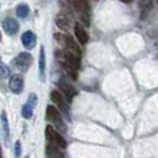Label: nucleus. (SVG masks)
Returning <instances> with one entry per match:
<instances>
[{"instance_id": "obj_16", "label": "nucleus", "mask_w": 158, "mask_h": 158, "mask_svg": "<svg viewBox=\"0 0 158 158\" xmlns=\"http://www.w3.org/2000/svg\"><path fill=\"white\" fill-rule=\"evenodd\" d=\"M56 25L60 28V30H68L69 25H70V20L64 15V14H59L56 17Z\"/></svg>"}, {"instance_id": "obj_8", "label": "nucleus", "mask_w": 158, "mask_h": 158, "mask_svg": "<svg viewBox=\"0 0 158 158\" xmlns=\"http://www.w3.org/2000/svg\"><path fill=\"white\" fill-rule=\"evenodd\" d=\"M9 88L14 94H21L23 90V78L21 74H12L9 79Z\"/></svg>"}, {"instance_id": "obj_13", "label": "nucleus", "mask_w": 158, "mask_h": 158, "mask_svg": "<svg viewBox=\"0 0 158 158\" xmlns=\"http://www.w3.org/2000/svg\"><path fill=\"white\" fill-rule=\"evenodd\" d=\"M57 85H58V88L65 94V96L70 100L75 94H77V91H75V89L68 83V81H65L64 79H59L58 81H57Z\"/></svg>"}, {"instance_id": "obj_6", "label": "nucleus", "mask_w": 158, "mask_h": 158, "mask_svg": "<svg viewBox=\"0 0 158 158\" xmlns=\"http://www.w3.org/2000/svg\"><path fill=\"white\" fill-rule=\"evenodd\" d=\"M44 133H46V138H47L51 143H54V144L59 146L62 149H64V148L67 147V142H65V139L63 138V136H62L58 131H56L52 126H49V125L46 126Z\"/></svg>"}, {"instance_id": "obj_7", "label": "nucleus", "mask_w": 158, "mask_h": 158, "mask_svg": "<svg viewBox=\"0 0 158 158\" xmlns=\"http://www.w3.org/2000/svg\"><path fill=\"white\" fill-rule=\"evenodd\" d=\"M36 104H37V95H36L35 93H32V94L28 95V99H27L26 104H23L22 107H21V115H22L26 120H30V118L32 117V115H33V109H35Z\"/></svg>"}, {"instance_id": "obj_20", "label": "nucleus", "mask_w": 158, "mask_h": 158, "mask_svg": "<svg viewBox=\"0 0 158 158\" xmlns=\"http://www.w3.org/2000/svg\"><path fill=\"white\" fill-rule=\"evenodd\" d=\"M120 1H122V2H127V4H128V2H132V0H120Z\"/></svg>"}, {"instance_id": "obj_15", "label": "nucleus", "mask_w": 158, "mask_h": 158, "mask_svg": "<svg viewBox=\"0 0 158 158\" xmlns=\"http://www.w3.org/2000/svg\"><path fill=\"white\" fill-rule=\"evenodd\" d=\"M59 146L54 144V143H51L47 144L46 147V156L49 157V158H59V157H64V153L59 151Z\"/></svg>"}, {"instance_id": "obj_12", "label": "nucleus", "mask_w": 158, "mask_h": 158, "mask_svg": "<svg viewBox=\"0 0 158 158\" xmlns=\"http://www.w3.org/2000/svg\"><path fill=\"white\" fill-rule=\"evenodd\" d=\"M38 77L42 81H44L46 78V53L44 47L41 46L40 48V57H38Z\"/></svg>"}, {"instance_id": "obj_10", "label": "nucleus", "mask_w": 158, "mask_h": 158, "mask_svg": "<svg viewBox=\"0 0 158 158\" xmlns=\"http://www.w3.org/2000/svg\"><path fill=\"white\" fill-rule=\"evenodd\" d=\"M21 42L26 49H32V48H35L36 42H37L36 35L32 31H26L21 36Z\"/></svg>"}, {"instance_id": "obj_1", "label": "nucleus", "mask_w": 158, "mask_h": 158, "mask_svg": "<svg viewBox=\"0 0 158 158\" xmlns=\"http://www.w3.org/2000/svg\"><path fill=\"white\" fill-rule=\"evenodd\" d=\"M57 54V58L58 60L62 63V65L67 69V72L72 75V78L75 79V70L79 69L80 67V59L78 54H75L74 52L69 51V49H63V51H59L56 53Z\"/></svg>"}, {"instance_id": "obj_2", "label": "nucleus", "mask_w": 158, "mask_h": 158, "mask_svg": "<svg viewBox=\"0 0 158 158\" xmlns=\"http://www.w3.org/2000/svg\"><path fill=\"white\" fill-rule=\"evenodd\" d=\"M59 111L60 110H58L53 105H48L46 107V117H47L48 121H51L56 126V128H58L60 132H65L67 131V126H65V123L63 121V117H62Z\"/></svg>"}, {"instance_id": "obj_19", "label": "nucleus", "mask_w": 158, "mask_h": 158, "mask_svg": "<svg viewBox=\"0 0 158 158\" xmlns=\"http://www.w3.org/2000/svg\"><path fill=\"white\" fill-rule=\"evenodd\" d=\"M14 151H15V157L19 158V157L21 156V152H22V144H21L20 141H16V142H15V148H14Z\"/></svg>"}, {"instance_id": "obj_11", "label": "nucleus", "mask_w": 158, "mask_h": 158, "mask_svg": "<svg viewBox=\"0 0 158 158\" xmlns=\"http://www.w3.org/2000/svg\"><path fill=\"white\" fill-rule=\"evenodd\" d=\"M1 136H2V141H4V144L7 146L9 143V138H10V126H9V122H7V117H6V112L2 110L1 111Z\"/></svg>"}, {"instance_id": "obj_17", "label": "nucleus", "mask_w": 158, "mask_h": 158, "mask_svg": "<svg viewBox=\"0 0 158 158\" xmlns=\"http://www.w3.org/2000/svg\"><path fill=\"white\" fill-rule=\"evenodd\" d=\"M15 12H16V16H17V17H20V19H26V17L28 16V14H30V7H28L27 4H19V5L16 6Z\"/></svg>"}, {"instance_id": "obj_14", "label": "nucleus", "mask_w": 158, "mask_h": 158, "mask_svg": "<svg viewBox=\"0 0 158 158\" xmlns=\"http://www.w3.org/2000/svg\"><path fill=\"white\" fill-rule=\"evenodd\" d=\"M74 33H75V37L80 44H85L88 42V38H89L88 33L79 22H75V25H74Z\"/></svg>"}, {"instance_id": "obj_5", "label": "nucleus", "mask_w": 158, "mask_h": 158, "mask_svg": "<svg viewBox=\"0 0 158 158\" xmlns=\"http://www.w3.org/2000/svg\"><path fill=\"white\" fill-rule=\"evenodd\" d=\"M51 99H52V101L57 105V107L60 110V112L63 114V116L70 122L72 121V118H70V111H69V106H68V104L65 102V100L62 98V95L59 94V91H57V90H53L52 93H51Z\"/></svg>"}, {"instance_id": "obj_18", "label": "nucleus", "mask_w": 158, "mask_h": 158, "mask_svg": "<svg viewBox=\"0 0 158 158\" xmlns=\"http://www.w3.org/2000/svg\"><path fill=\"white\" fill-rule=\"evenodd\" d=\"M0 72H1V77L5 79L7 77H10V69L7 68V65L5 63H1L0 64Z\"/></svg>"}, {"instance_id": "obj_3", "label": "nucleus", "mask_w": 158, "mask_h": 158, "mask_svg": "<svg viewBox=\"0 0 158 158\" xmlns=\"http://www.w3.org/2000/svg\"><path fill=\"white\" fill-rule=\"evenodd\" d=\"M54 38L57 40L58 43H60L64 48L74 52L75 54L78 56H81V51L79 48V44L68 35H64V33H54Z\"/></svg>"}, {"instance_id": "obj_9", "label": "nucleus", "mask_w": 158, "mask_h": 158, "mask_svg": "<svg viewBox=\"0 0 158 158\" xmlns=\"http://www.w3.org/2000/svg\"><path fill=\"white\" fill-rule=\"evenodd\" d=\"M1 27H2L4 32L7 33V35H15L19 31V23H17V21L15 19H11V17L4 19V21L1 22Z\"/></svg>"}, {"instance_id": "obj_4", "label": "nucleus", "mask_w": 158, "mask_h": 158, "mask_svg": "<svg viewBox=\"0 0 158 158\" xmlns=\"http://www.w3.org/2000/svg\"><path fill=\"white\" fill-rule=\"evenodd\" d=\"M32 59H33V57H32V54H30L28 52H21V53H19L15 58H14V65L17 68V69H20L21 72H27L28 69H30V67H31V64H32Z\"/></svg>"}]
</instances>
